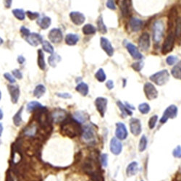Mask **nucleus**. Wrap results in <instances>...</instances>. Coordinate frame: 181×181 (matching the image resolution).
Segmentation results:
<instances>
[{
    "label": "nucleus",
    "instance_id": "e433bc0d",
    "mask_svg": "<svg viewBox=\"0 0 181 181\" xmlns=\"http://www.w3.org/2000/svg\"><path fill=\"white\" fill-rule=\"evenodd\" d=\"M83 33L84 35H92L94 34L97 31V29L93 25L91 24H86L82 28Z\"/></svg>",
    "mask_w": 181,
    "mask_h": 181
},
{
    "label": "nucleus",
    "instance_id": "bf43d9fd",
    "mask_svg": "<svg viewBox=\"0 0 181 181\" xmlns=\"http://www.w3.org/2000/svg\"><path fill=\"white\" fill-rule=\"evenodd\" d=\"M25 61H26V59H25L23 56L22 55L18 56V57H17V62H18L19 64L22 65V64H23L25 63Z\"/></svg>",
    "mask_w": 181,
    "mask_h": 181
},
{
    "label": "nucleus",
    "instance_id": "3c124183",
    "mask_svg": "<svg viewBox=\"0 0 181 181\" xmlns=\"http://www.w3.org/2000/svg\"><path fill=\"white\" fill-rule=\"evenodd\" d=\"M106 7L112 10H116V5H115V0H107L106 1Z\"/></svg>",
    "mask_w": 181,
    "mask_h": 181
},
{
    "label": "nucleus",
    "instance_id": "dca6fc26",
    "mask_svg": "<svg viewBox=\"0 0 181 181\" xmlns=\"http://www.w3.org/2000/svg\"><path fill=\"white\" fill-rule=\"evenodd\" d=\"M130 132L134 136H138L141 134L142 127L140 120L137 118H131L130 120Z\"/></svg>",
    "mask_w": 181,
    "mask_h": 181
},
{
    "label": "nucleus",
    "instance_id": "a19ab883",
    "mask_svg": "<svg viewBox=\"0 0 181 181\" xmlns=\"http://www.w3.org/2000/svg\"><path fill=\"white\" fill-rule=\"evenodd\" d=\"M147 144H148V140H147L146 136L143 135V136H142L141 139H140L139 146H138V149H139L140 152H142L146 150Z\"/></svg>",
    "mask_w": 181,
    "mask_h": 181
},
{
    "label": "nucleus",
    "instance_id": "c756f323",
    "mask_svg": "<svg viewBox=\"0 0 181 181\" xmlns=\"http://www.w3.org/2000/svg\"><path fill=\"white\" fill-rule=\"evenodd\" d=\"M171 74L175 78L181 80V60L173 67L171 70Z\"/></svg>",
    "mask_w": 181,
    "mask_h": 181
},
{
    "label": "nucleus",
    "instance_id": "ea45409f",
    "mask_svg": "<svg viewBox=\"0 0 181 181\" xmlns=\"http://www.w3.org/2000/svg\"><path fill=\"white\" fill-rule=\"evenodd\" d=\"M95 78L97 79V81H99V82H101V83L105 81L106 74H105V72H104V71L102 68L99 69L98 71L96 72Z\"/></svg>",
    "mask_w": 181,
    "mask_h": 181
},
{
    "label": "nucleus",
    "instance_id": "58836bf2",
    "mask_svg": "<svg viewBox=\"0 0 181 181\" xmlns=\"http://www.w3.org/2000/svg\"><path fill=\"white\" fill-rule=\"evenodd\" d=\"M41 44L42 48H43V49L46 52L49 53V54H54V47H53V46L51 45L49 41H44L43 43Z\"/></svg>",
    "mask_w": 181,
    "mask_h": 181
},
{
    "label": "nucleus",
    "instance_id": "9d476101",
    "mask_svg": "<svg viewBox=\"0 0 181 181\" xmlns=\"http://www.w3.org/2000/svg\"><path fill=\"white\" fill-rule=\"evenodd\" d=\"M174 42H175V35L173 33H170L164 40L162 47V53L164 54H167L173 50Z\"/></svg>",
    "mask_w": 181,
    "mask_h": 181
},
{
    "label": "nucleus",
    "instance_id": "09e8293b",
    "mask_svg": "<svg viewBox=\"0 0 181 181\" xmlns=\"http://www.w3.org/2000/svg\"><path fill=\"white\" fill-rule=\"evenodd\" d=\"M4 77L7 81H9V83H15V78H14V76H12L11 74L9 73V72H5L4 74Z\"/></svg>",
    "mask_w": 181,
    "mask_h": 181
},
{
    "label": "nucleus",
    "instance_id": "bb28decb",
    "mask_svg": "<svg viewBox=\"0 0 181 181\" xmlns=\"http://www.w3.org/2000/svg\"><path fill=\"white\" fill-rule=\"evenodd\" d=\"M73 118L80 123H83L88 119V115L82 111H77L73 114Z\"/></svg>",
    "mask_w": 181,
    "mask_h": 181
},
{
    "label": "nucleus",
    "instance_id": "9b49d317",
    "mask_svg": "<svg viewBox=\"0 0 181 181\" xmlns=\"http://www.w3.org/2000/svg\"><path fill=\"white\" fill-rule=\"evenodd\" d=\"M138 47L143 51H146L150 47V35L148 33L144 32L138 39Z\"/></svg>",
    "mask_w": 181,
    "mask_h": 181
},
{
    "label": "nucleus",
    "instance_id": "6ab92c4d",
    "mask_svg": "<svg viewBox=\"0 0 181 181\" xmlns=\"http://www.w3.org/2000/svg\"><path fill=\"white\" fill-rule=\"evenodd\" d=\"M122 144L117 138H112L110 141V151L115 155H119L122 152Z\"/></svg>",
    "mask_w": 181,
    "mask_h": 181
},
{
    "label": "nucleus",
    "instance_id": "f3484780",
    "mask_svg": "<svg viewBox=\"0 0 181 181\" xmlns=\"http://www.w3.org/2000/svg\"><path fill=\"white\" fill-rule=\"evenodd\" d=\"M100 45L102 49L106 53L108 56L112 57L114 54V48L107 38L104 37H101L100 38Z\"/></svg>",
    "mask_w": 181,
    "mask_h": 181
},
{
    "label": "nucleus",
    "instance_id": "de8ad7c7",
    "mask_svg": "<svg viewBox=\"0 0 181 181\" xmlns=\"http://www.w3.org/2000/svg\"><path fill=\"white\" fill-rule=\"evenodd\" d=\"M101 163L104 167H106L108 165V155L106 154H102L101 155Z\"/></svg>",
    "mask_w": 181,
    "mask_h": 181
},
{
    "label": "nucleus",
    "instance_id": "603ef678",
    "mask_svg": "<svg viewBox=\"0 0 181 181\" xmlns=\"http://www.w3.org/2000/svg\"><path fill=\"white\" fill-rule=\"evenodd\" d=\"M20 33L21 34L23 37H27L31 34V32H30V30L28 29V28L24 27V26H22V27L20 28Z\"/></svg>",
    "mask_w": 181,
    "mask_h": 181
},
{
    "label": "nucleus",
    "instance_id": "79ce46f5",
    "mask_svg": "<svg viewBox=\"0 0 181 181\" xmlns=\"http://www.w3.org/2000/svg\"><path fill=\"white\" fill-rule=\"evenodd\" d=\"M138 110L140 111V112H141V114H148L151 110L149 104H147V103H142V104H139V106H138Z\"/></svg>",
    "mask_w": 181,
    "mask_h": 181
},
{
    "label": "nucleus",
    "instance_id": "aec40b11",
    "mask_svg": "<svg viewBox=\"0 0 181 181\" xmlns=\"http://www.w3.org/2000/svg\"><path fill=\"white\" fill-rule=\"evenodd\" d=\"M126 49H127V51L129 52V54H130L131 57L135 60H141L143 58V55L141 54L139 50L134 44L132 43H127L125 45Z\"/></svg>",
    "mask_w": 181,
    "mask_h": 181
},
{
    "label": "nucleus",
    "instance_id": "680f3d73",
    "mask_svg": "<svg viewBox=\"0 0 181 181\" xmlns=\"http://www.w3.org/2000/svg\"><path fill=\"white\" fill-rule=\"evenodd\" d=\"M0 127H1V131H0V134H1V136H2V131H3V127H2V124H0Z\"/></svg>",
    "mask_w": 181,
    "mask_h": 181
},
{
    "label": "nucleus",
    "instance_id": "4c0bfd02",
    "mask_svg": "<svg viewBox=\"0 0 181 181\" xmlns=\"http://www.w3.org/2000/svg\"><path fill=\"white\" fill-rule=\"evenodd\" d=\"M12 14L19 20H23L26 17V12L22 9H14L12 10Z\"/></svg>",
    "mask_w": 181,
    "mask_h": 181
},
{
    "label": "nucleus",
    "instance_id": "2f4dec72",
    "mask_svg": "<svg viewBox=\"0 0 181 181\" xmlns=\"http://www.w3.org/2000/svg\"><path fill=\"white\" fill-rule=\"evenodd\" d=\"M61 61V57L57 54H52L48 58V63L49 65L52 67H55L58 63Z\"/></svg>",
    "mask_w": 181,
    "mask_h": 181
},
{
    "label": "nucleus",
    "instance_id": "f704fd0d",
    "mask_svg": "<svg viewBox=\"0 0 181 181\" xmlns=\"http://www.w3.org/2000/svg\"><path fill=\"white\" fill-rule=\"evenodd\" d=\"M23 106H21V108H20L17 112L14 115L13 117V122L14 125L16 126H20L21 124H22L23 120H22V112H23Z\"/></svg>",
    "mask_w": 181,
    "mask_h": 181
},
{
    "label": "nucleus",
    "instance_id": "49530a36",
    "mask_svg": "<svg viewBox=\"0 0 181 181\" xmlns=\"http://www.w3.org/2000/svg\"><path fill=\"white\" fill-rule=\"evenodd\" d=\"M177 57L174 55H170L169 57H167L166 59L167 64L168 65H170V66L175 65V64L177 63Z\"/></svg>",
    "mask_w": 181,
    "mask_h": 181
},
{
    "label": "nucleus",
    "instance_id": "a18cd8bd",
    "mask_svg": "<svg viewBox=\"0 0 181 181\" xmlns=\"http://www.w3.org/2000/svg\"><path fill=\"white\" fill-rule=\"evenodd\" d=\"M26 15L28 18L31 20H34L35 19L38 18L39 17V13L36 12H31V11H27L26 12Z\"/></svg>",
    "mask_w": 181,
    "mask_h": 181
},
{
    "label": "nucleus",
    "instance_id": "4be33fe9",
    "mask_svg": "<svg viewBox=\"0 0 181 181\" xmlns=\"http://www.w3.org/2000/svg\"><path fill=\"white\" fill-rule=\"evenodd\" d=\"M143 21L138 18H136V17L130 18V22H129V26H130V28L133 32L141 31L142 27H143Z\"/></svg>",
    "mask_w": 181,
    "mask_h": 181
},
{
    "label": "nucleus",
    "instance_id": "a211bd4d",
    "mask_svg": "<svg viewBox=\"0 0 181 181\" xmlns=\"http://www.w3.org/2000/svg\"><path fill=\"white\" fill-rule=\"evenodd\" d=\"M70 20L73 23L75 26H81L84 23L85 20H86V17L84 15L80 12L73 11L71 12L70 13Z\"/></svg>",
    "mask_w": 181,
    "mask_h": 181
},
{
    "label": "nucleus",
    "instance_id": "4d7b16f0",
    "mask_svg": "<svg viewBox=\"0 0 181 181\" xmlns=\"http://www.w3.org/2000/svg\"><path fill=\"white\" fill-rule=\"evenodd\" d=\"M106 86L107 87V88L109 90H112L114 88V82L112 81H111V80H109V81H106Z\"/></svg>",
    "mask_w": 181,
    "mask_h": 181
},
{
    "label": "nucleus",
    "instance_id": "e2e57ef3",
    "mask_svg": "<svg viewBox=\"0 0 181 181\" xmlns=\"http://www.w3.org/2000/svg\"><path fill=\"white\" fill-rule=\"evenodd\" d=\"M0 112H1V117H0V119H1V120H2V118H3V112H2V110H0Z\"/></svg>",
    "mask_w": 181,
    "mask_h": 181
},
{
    "label": "nucleus",
    "instance_id": "7ed1b4c3",
    "mask_svg": "<svg viewBox=\"0 0 181 181\" xmlns=\"http://www.w3.org/2000/svg\"><path fill=\"white\" fill-rule=\"evenodd\" d=\"M149 78L157 86H163L169 81L170 73L167 70H162L151 75Z\"/></svg>",
    "mask_w": 181,
    "mask_h": 181
},
{
    "label": "nucleus",
    "instance_id": "412c9836",
    "mask_svg": "<svg viewBox=\"0 0 181 181\" xmlns=\"http://www.w3.org/2000/svg\"><path fill=\"white\" fill-rule=\"evenodd\" d=\"M120 11L124 17L130 15V0H122L120 4Z\"/></svg>",
    "mask_w": 181,
    "mask_h": 181
},
{
    "label": "nucleus",
    "instance_id": "1a4fd4ad",
    "mask_svg": "<svg viewBox=\"0 0 181 181\" xmlns=\"http://www.w3.org/2000/svg\"><path fill=\"white\" fill-rule=\"evenodd\" d=\"M48 38L49 41L54 44H59L62 41L63 38V32L60 28H52L49 31Z\"/></svg>",
    "mask_w": 181,
    "mask_h": 181
},
{
    "label": "nucleus",
    "instance_id": "6e6d98bb",
    "mask_svg": "<svg viewBox=\"0 0 181 181\" xmlns=\"http://www.w3.org/2000/svg\"><path fill=\"white\" fill-rule=\"evenodd\" d=\"M176 35L180 37L181 35V21L178 20L177 23V27H176Z\"/></svg>",
    "mask_w": 181,
    "mask_h": 181
},
{
    "label": "nucleus",
    "instance_id": "c85d7f7f",
    "mask_svg": "<svg viewBox=\"0 0 181 181\" xmlns=\"http://www.w3.org/2000/svg\"><path fill=\"white\" fill-rule=\"evenodd\" d=\"M75 90L83 97H86L88 94V86L86 83L81 82L77 85V86L75 87Z\"/></svg>",
    "mask_w": 181,
    "mask_h": 181
},
{
    "label": "nucleus",
    "instance_id": "4468645a",
    "mask_svg": "<svg viewBox=\"0 0 181 181\" xmlns=\"http://www.w3.org/2000/svg\"><path fill=\"white\" fill-rule=\"evenodd\" d=\"M26 41L30 45L33 47H37L43 43V38L40 34L36 33H32L26 38Z\"/></svg>",
    "mask_w": 181,
    "mask_h": 181
},
{
    "label": "nucleus",
    "instance_id": "c03bdc74",
    "mask_svg": "<svg viewBox=\"0 0 181 181\" xmlns=\"http://www.w3.org/2000/svg\"><path fill=\"white\" fill-rule=\"evenodd\" d=\"M157 120V115H154V116H152V118L149 119V127L150 129H154V127H155Z\"/></svg>",
    "mask_w": 181,
    "mask_h": 181
},
{
    "label": "nucleus",
    "instance_id": "37998d69",
    "mask_svg": "<svg viewBox=\"0 0 181 181\" xmlns=\"http://www.w3.org/2000/svg\"><path fill=\"white\" fill-rule=\"evenodd\" d=\"M143 65H144V64H143V62L140 61V62H137V63H133L132 65H131V67H132V68L134 70H136V72H140V71L142 70V68L143 67Z\"/></svg>",
    "mask_w": 181,
    "mask_h": 181
},
{
    "label": "nucleus",
    "instance_id": "a878e982",
    "mask_svg": "<svg viewBox=\"0 0 181 181\" xmlns=\"http://www.w3.org/2000/svg\"><path fill=\"white\" fill-rule=\"evenodd\" d=\"M79 40V37L77 34H74V33H68L65 36V43L69 46H74L78 43Z\"/></svg>",
    "mask_w": 181,
    "mask_h": 181
},
{
    "label": "nucleus",
    "instance_id": "b1692460",
    "mask_svg": "<svg viewBox=\"0 0 181 181\" xmlns=\"http://www.w3.org/2000/svg\"><path fill=\"white\" fill-rule=\"evenodd\" d=\"M138 172V164L136 161H133L130 163L126 169V174L127 176H133L136 175Z\"/></svg>",
    "mask_w": 181,
    "mask_h": 181
},
{
    "label": "nucleus",
    "instance_id": "20e7f679",
    "mask_svg": "<svg viewBox=\"0 0 181 181\" xmlns=\"http://www.w3.org/2000/svg\"><path fill=\"white\" fill-rule=\"evenodd\" d=\"M164 26L161 20L155 21L153 25V40L156 44L160 43L164 35Z\"/></svg>",
    "mask_w": 181,
    "mask_h": 181
},
{
    "label": "nucleus",
    "instance_id": "c9c22d12",
    "mask_svg": "<svg viewBox=\"0 0 181 181\" xmlns=\"http://www.w3.org/2000/svg\"><path fill=\"white\" fill-rule=\"evenodd\" d=\"M97 28H98L99 32L102 34H105L107 33V28L104 24V20H103L102 15L99 16L98 20H97Z\"/></svg>",
    "mask_w": 181,
    "mask_h": 181
},
{
    "label": "nucleus",
    "instance_id": "423d86ee",
    "mask_svg": "<svg viewBox=\"0 0 181 181\" xmlns=\"http://www.w3.org/2000/svg\"><path fill=\"white\" fill-rule=\"evenodd\" d=\"M143 91H144L146 97L149 100H153L157 98L158 91L156 87L152 83L147 82L145 83L143 86Z\"/></svg>",
    "mask_w": 181,
    "mask_h": 181
},
{
    "label": "nucleus",
    "instance_id": "2eb2a0df",
    "mask_svg": "<svg viewBox=\"0 0 181 181\" xmlns=\"http://www.w3.org/2000/svg\"><path fill=\"white\" fill-rule=\"evenodd\" d=\"M8 91L10 93L11 101L13 104H17L18 102L19 97H20V91L18 86H14V85H8Z\"/></svg>",
    "mask_w": 181,
    "mask_h": 181
},
{
    "label": "nucleus",
    "instance_id": "0e129e2a",
    "mask_svg": "<svg viewBox=\"0 0 181 181\" xmlns=\"http://www.w3.org/2000/svg\"><path fill=\"white\" fill-rule=\"evenodd\" d=\"M141 181H143V180H141Z\"/></svg>",
    "mask_w": 181,
    "mask_h": 181
},
{
    "label": "nucleus",
    "instance_id": "473e14b6",
    "mask_svg": "<svg viewBox=\"0 0 181 181\" xmlns=\"http://www.w3.org/2000/svg\"><path fill=\"white\" fill-rule=\"evenodd\" d=\"M46 92V87L42 84H39L35 86L33 91V96L37 99H39L43 96Z\"/></svg>",
    "mask_w": 181,
    "mask_h": 181
},
{
    "label": "nucleus",
    "instance_id": "393cba45",
    "mask_svg": "<svg viewBox=\"0 0 181 181\" xmlns=\"http://www.w3.org/2000/svg\"><path fill=\"white\" fill-rule=\"evenodd\" d=\"M51 18L49 17H47V16H44L41 18H38V20H37V24L42 29H47L51 26Z\"/></svg>",
    "mask_w": 181,
    "mask_h": 181
},
{
    "label": "nucleus",
    "instance_id": "39448f33",
    "mask_svg": "<svg viewBox=\"0 0 181 181\" xmlns=\"http://www.w3.org/2000/svg\"><path fill=\"white\" fill-rule=\"evenodd\" d=\"M177 110H178L177 107L174 104L168 106L164 110L162 117L160 119L161 123H165L169 119H174L176 118L177 115Z\"/></svg>",
    "mask_w": 181,
    "mask_h": 181
},
{
    "label": "nucleus",
    "instance_id": "5fc2aeb1",
    "mask_svg": "<svg viewBox=\"0 0 181 181\" xmlns=\"http://www.w3.org/2000/svg\"><path fill=\"white\" fill-rule=\"evenodd\" d=\"M56 95L58 97L63 99H70L72 97V96L68 93H56Z\"/></svg>",
    "mask_w": 181,
    "mask_h": 181
},
{
    "label": "nucleus",
    "instance_id": "052dcab7",
    "mask_svg": "<svg viewBox=\"0 0 181 181\" xmlns=\"http://www.w3.org/2000/svg\"><path fill=\"white\" fill-rule=\"evenodd\" d=\"M125 105L126 106H127V107L129 109H130V110H131V109H135L134 106H133L132 105H130V104H128V103H127V102H125Z\"/></svg>",
    "mask_w": 181,
    "mask_h": 181
},
{
    "label": "nucleus",
    "instance_id": "7c9ffc66",
    "mask_svg": "<svg viewBox=\"0 0 181 181\" xmlns=\"http://www.w3.org/2000/svg\"><path fill=\"white\" fill-rule=\"evenodd\" d=\"M117 104H118V107L120 108V111H121V114L124 118H125L127 115H130V116H131V115H133L132 110L129 109L128 108H127L125 104H122L120 101H118V102H117Z\"/></svg>",
    "mask_w": 181,
    "mask_h": 181
},
{
    "label": "nucleus",
    "instance_id": "864d4df0",
    "mask_svg": "<svg viewBox=\"0 0 181 181\" xmlns=\"http://www.w3.org/2000/svg\"><path fill=\"white\" fill-rule=\"evenodd\" d=\"M12 74H13V76L16 78L17 79H22L23 78V75L22 72H20L18 69H15V70H12Z\"/></svg>",
    "mask_w": 181,
    "mask_h": 181
},
{
    "label": "nucleus",
    "instance_id": "5701e85b",
    "mask_svg": "<svg viewBox=\"0 0 181 181\" xmlns=\"http://www.w3.org/2000/svg\"><path fill=\"white\" fill-rule=\"evenodd\" d=\"M38 133V127L35 123H30L27 127L23 129V135L33 138Z\"/></svg>",
    "mask_w": 181,
    "mask_h": 181
},
{
    "label": "nucleus",
    "instance_id": "ddd939ff",
    "mask_svg": "<svg viewBox=\"0 0 181 181\" xmlns=\"http://www.w3.org/2000/svg\"><path fill=\"white\" fill-rule=\"evenodd\" d=\"M115 135H116V138H118L120 141H122V140H125L127 138L128 133H127L125 125L122 122H118L116 124Z\"/></svg>",
    "mask_w": 181,
    "mask_h": 181
},
{
    "label": "nucleus",
    "instance_id": "f257e3e1",
    "mask_svg": "<svg viewBox=\"0 0 181 181\" xmlns=\"http://www.w3.org/2000/svg\"><path fill=\"white\" fill-rule=\"evenodd\" d=\"M80 122L74 119H66L63 122H62L61 133L65 136H69L70 138H74L75 136L83 133V129H81Z\"/></svg>",
    "mask_w": 181,
    "mask_h": 181
},
{
    "label": "nucleus",
    "instance_id": "f8f14e48",
    "mask_svg": "<svg viewBox=\"0 0 181 181\" xmlns=\"http://www.w3.org/2000/svg\"><path fill=\"white\" fill-rule=\"evenodd\" d=\"M83 138L86 141H91L95 138V130L91 124L86 125L83 128Z\"/></svg>",
    "mask_w": 181,
    "mask_h": 181
},
{
    "label": "nucleus",
    "instance_id": "13d9d810",
    "mask_svg": "<svg viewBox=\"0 0 181 181\" xmlns=\"http://www.w3.org/2000/svg\"><path fill=\"white\" fill-rule=\"evenodd\" d=\"M12 0H4V5L6 8H10L11 6Z\"/></svg>",
    "mask_w": 181,
    "mask_h": 181
},
{
    "label": "nucleus",
    "instance_id": "8fccbe9b",
    "mask_svg": "<svg viewBox=\"0 0 181 181\" xmlns=\"http://www.w3.org/2000/svg\"><path fill=\"white\" fill-rule=\"evenodd\" d=\"M173 156L176 158H181V146H177L173 152Z\"/></svg>",
    "mask_w": 181,
    "mask_h": 181
},
{
    "label": "nucleus",
    "instance_id": "cd10ccee",
    "mask_svg": "<svg viewBox=\"0 0 181 181\" xmlns=\"http://www.w3.org/2000/svg\"><path fill=\"white\" fill-rule=\"evenodd\" d=\"M44 107L42 104L36 101H33V102H29L27 104V111L28 112H35L38 109H42Z\"/></svg>",
    "mask_w": 181,
    "mask_h": 181
},
{
    "label": "nucleus",
    "instance_id": "f03ea898",
    "mask_svg": "<svg viewBox=\"0 0 181 181\" xmlns=\"http://www.w3.org/2000/svg\"><path fill=\"white\" fill-rule=\"evenodd\" d=\"M35 112L36 113L34 117L38 125L45 132L50 133V130H51V122H53L51 118V114L48 112L45 106Z\"/></svg>",
    "mask_w": 181,
    "mask_h": 181
},
{
    "label": "nucleus",
    "instance_id": "72a5a7b5",
    "mask_svg": "<svg viewBox=\"0 0 181 181\" xmlns=\"http://www.w3.org/2000/svg\"><path fill=\"white\" fill-rule=\"evenodd\" d=\"M37 63H38V65L41 70H45L46 63L45 60H44V54L41 49H38V60H37Z\"/></svg>",
    "mask_w": 181,
    "mask_h": 181
},
{
    "label": "nucleus",
    "instance_id": "0eeeda50",
    "mask_svg": "<svg viewBox=\"0 0 181 181\" xmlns=\"http://www.w3.org/2000/svg\"><path fill=\"white\" fill-rule=\"evenodd\" d=\"M67 112L64 109L57 108L54 109L52 112L51 113V118L52 121L55 123H60V122H63L67 118Z\"/></svg>",
    "mask_w": 181,
    "mask_h": 181
},
{
    "label": "nucleus",
    "instance_id": "6e6552de",
    "mask_svg": "<svg viewBox=\"0 0 181 181\" xmlns=\"http://www.w3.org/2000/svg\"><path fill=\"white\" fill-rule=\"evenodd\" d=\"M108 100L104 97H97L95 100V105L97 107V111L100 114L102 118H104L105 115L106 107H107Z\"/></svg>",
    "mask_w": 181,
    "mask_h": 181
}]
</instances>
